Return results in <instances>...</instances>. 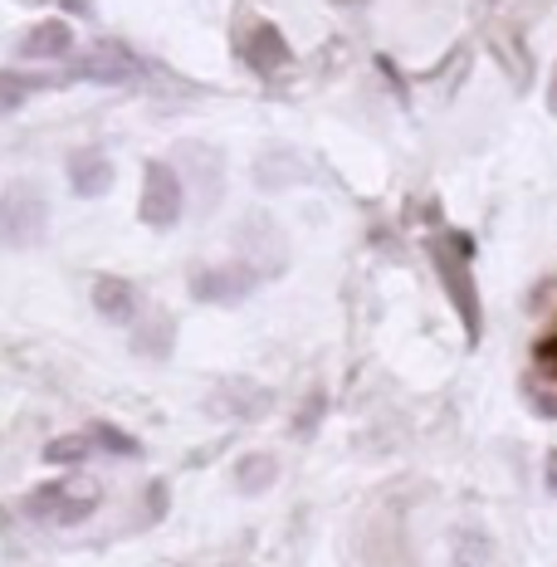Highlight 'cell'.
Masks as SVG:
<instances>
[{
  "mask_svg": "<svg viewBox=\"0 0 557 567\" xmlns=\"http://www.w3.org/2000/svg\"><path fill=\"white\" fill-rule=\"evenodd\" d=\"M147 186H152V192L142 196V216H147L152 226H172L176 206H182V196H176V176L167 167H152L147 172Z\"/></svg>",
  "mask_w": 557,
  "mask_h": 567,
  "instance_id": "7a4b0ae2",
  "label": "cell"
},
{
  "mask_svg": "<svg viewBox=\"0 0 557 567\" xmlns=\"http://www.w3.org/2000/svg\"><path fill=\"white\" fill-rule=\"evenodd\" d=\"M533 372H538L548 386H557V328L533 342Z\"/></svg>",
  "mask_w": 557,
  "mask_h": 567,
  "instance_id": "3957f363",
  "label": "cell"
},
{
  "mask_svg": "<svg viewBox=\"0 0 557 567\" xmlns=\"http://www.w3.org/2000/svg\"><path fill=\"white\" fill-rule=\"evenodd\" d=\"M435 269H441V279L450 289V303L460 309V318H465V333L474 342V338H479V293H474V279H470V240H460V235L435 240Z\"/></svg>",
  "mask_w": 557,
  "mask_h": 567,
  "instance_id": "6da1fadb",
  "label": "cell"
},
{
  "mask_svg": "<svg viewBox=\"0 0 557 567\" xmlns=\"http://www.w3.org/2000/svg\"><path fill=\"white\" fill-rule=\"evenodd\" d=\"M548 109L557 113V69H553V84H548Z\"/></svg>",
  "mask_w": 557,
  "mask_h": 567,
  "instance_id": "5b68a950",
  "label": "cell"
},
{
  "mask_svg": "<svg viewBox=\"0 0 557 567\" xmlns=\"http://www.w3.org/2000/svg\"><path fill=\"white\" fill-rule=\"evenodd\" d=\"M548 494H557V451H548Z\"/></svg>",
  "mask_w": 557,
  "mask_h": 567,
  "instance_id": "277c9868",
  "label": "cell"
}]
</instances>
